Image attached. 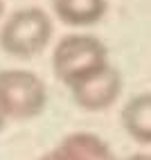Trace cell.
<instances>
[{
    "label": "cell",
    "mask_w": 151,
    "mask_h": 160,
    "mask_svg": "<svg viewBox=\"0 0 151 160\" xmlns=\"http://www.w3.org/2000/svg\"><path fill=\"white\" fill-rule=\"evenodd\" d=\"M52 38V20L41 7H25L0 27V50L16 59H34Z\"/></svg>",
    "instance_id": "2"
},
{
    "label": "cell",
    "mask_w": 151,
    "mask_h": 160,
    "mask_svg": "<svg viewBox=\"0 0 151 160\" xmlns=\"http://www.w3.org/2000/svg\"><path fill=\"white\" fill-rule=\"evenodd\" d=\"M52 9L63 25L90 27L104 18L108 0H52Z\"/></svg>",
    "instance_id": "5"
},
{
    "label": "cell",
    "mask_w": 151,
    "mask_h": 160,
    "mask_svg": "<svg viewBox=\"0 0 151 160\" xmlns=\"http://www.w3.org/2000/svg\"><path fill=\"white\" fill-rule=\"evenodd\" d=\"M5 122H7V120H5L3 115H0V131H3V126H5Z\"/></svg>",
    "instance_id": "11"
},
{
    "label": "cell",
    "mask_w": 151,
    "mask_h": 160,
    "mask_svg": "<svg viewBox=\"0 0 151 160\" xmlns=\"http://www.w3.org/2000/svg\"><path fill=\"white\" fill-rule=\"evenodd\" d=\"M124 160H151V153H133V156H128Z\"/></svg>",
    "instance_id": "9"
},
{
    "label": "cell",
    "mask_w": 151,
    "mask_h": 160,
    "mask_svg": "<svg viewBox=\"0 0 151 160\" xmlns=\"http://www.w3.org/2000/svg\"><path fill=\"white\" fill-rule=\"evenodd\" d=\"M106 63H108V50L97 36L90 34H68L52 52L54 77L68 88L90 77Z\"/></svg>",
    "instance_id": "1"
},
{
    "label": "cell",
    "mask_w": 151,
    "mask_h": 160,
    "mask_svg": "<svg viewBox=\"0 0 151 160\" xmlns=\"http://www.w3.org/2000/svg\"><path fill=\"white\" fill-rule=\"evenodd\" d=\"M48 104V88L36 72L23 68L0 70V115L5 120H32Z\"/></svg>",
    "instance_id": "3"
},
{
    "label": "cell",
    "mask_w": 151,
    "mask_h": 160,
    "mask_svg": "<svg viewBox=\"0 0 151 160\" xmlns=\"http://www.w3.org/2000/svg\"><path fill=\"white\" fill-rule=\"evenodd\" d=\"M3 14H5V2L0 0V18H3Z\"/></svg>",
    "instance_id": "10"
},
{
    "label": "cell",
    "mask_w": 151,
    "mask_h": 160,
    "mask_svg": "<svg viewBox=\"0 0 151 160\" xmlns=\"http://www.w3.org/2000/svg\"><path fill=\"white\" fill-rule=\"evenodd\" d=\"M72 102L83 111H106L117 102L122 92V74L115 66L106 63L90 77L70 88Z\"/></svg>",
    "instance_id": "4"
},
{
    "label": "cell",
    "mask_w": 151,
    "mask_h": 160,
    "mask_svg": "<svg viewBox=\"0 0 151 160\" xmlns=\"http://www.w3.org/2000/svg\"><path fill=\"white\" fill-rule=\"evenodd\" d=\"M122 126L135 142L151 144V92H140L124 104Z\"/></svg>",
    "instance_id": "6"
},
{
    "label": "cell",
    "mask_w": 151,
    "mask_h": 160,
    "mask_svg": "<svg viewBox=\"0 0 151 160\" xmlns=\"http://www.w3.org/2000/svg\"><path fill=\"white\" fill-rule=\"evenodd\" d=\"M38 160H72L66 151H63V149L61 147H54V149H52V151H48V153H43Z\"/></svg>",
    "instance_id": "8"
},
{
    "label": "cell",
    "mask_w": 151,
    "mask_h": 160,
    "mask_svg": "<svg viewBox=\"0 0 151 160\" xmlns=\"http://www.w3.org/2000/svg\"><path fill=\"white\" fill-rule=\"evenodd\" d=\"M59 147L72 160H115L111 147L90 131H74L59 142Z\"/></svg>",
    "instance_id": "7"
}]
</instances>
